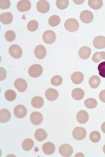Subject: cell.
Returning a JSON list of instances; mask_svg holds the SVG:
<instances>
[{"label": "cell", "mask_w": 105, "mask_h": 157, "mask_svg": "<svg viewBox=\"0 0 105 157\" xmlns=\"http://www.w3.org/2000/svg\"><path fill=\"white\" fill-rule=\"evenodd\" d=\"M13 113L17 118L22 119L25 117L27 114V109L25 106L19 105L14 108Z\"/></svg>", "instance_id": "obj_8"}, {"label": "cell", "mask_w": 105, "mask_h": 157, "mask_svg": "<svg viewBox=\"0 0 105 157\" xmlns=\"http://www.w3.org/2000/svg\"><path fill=\"white\" fill-rule=\"evenodd\" d=\"M103 151L104 154H105V144L104 145V146H103Z\"/></svg>", "instance_id": "obj_43"}, {"label": "cell", "mask_w": 105, "mask_h": 157, "mask_svg": "<svg viewBox=\"0 0 105 157\" xmlns=\"http://www.w3.org/2000/svg\"><path fill=\"white\" fill-rule=\"evenodd\" d=\"M88 5L92 9L99 10L103 6V1L102 0H89Z\"/></svg>", "instance_id": "obj_27"}, {"label": "cell", "mask_w": 105, "mask_h": 157, "mask_svg": "<svg viewBox=\"0 0 105 157\" xmlns=\"http://www.w3.org/2000/svg\"><path fill=\"white\" fill-rule=\"evenodd\" d=\"M101 130H102V132L105 134V122L103 123L101 125Z\"/></svg>", "instance_id": "obj_42"}, {"label": "cell", "mask_w": 105, "mask_h": 157, "mask_svg": "<svg viewBox=\"0 0 105 157\" xmlns=\"http://www.w3.org/2000/svg\"><path fill=\"white\" fill-rule=\"evenodd\" d=\"M36 9L39 13H45L50 10V5L47 1L40 0L36 4Z\"/></svg>", "instance_id": "obj_10"}, {"label": "cell", "mask_w": 105, "mask_h": 157, "mask_svg": "<svg viewBox=\"0 0 105 157\" xmlns=\"http://www.w3.org/2000/svg\"><path fill=\"white\" fill-rule=\"evenodd\" d=\"M14 86L20 92H24L28 88V83L24 79L18 78L14 82Z\"/></svg>", "instance_id": "obj_12"}, {"label": "cell", "mask_w": 105, "mask_h": 157, "mask_svg": "<svg viewBox=\"0 0 105 157\" xmlns=\"http://www.w3.org/2000/svg\"><path fill=\"white\" fill-rule=\"evenodd\" d=\"M84 104L85 105L86 107H87L88 109H95L97 107L98 103H97V100L95 98H89L84 101Z\"/></svg>", "instance_id": "obj_28"}, {"label": "cell", "mask_w": 105, "mask_h": 157, "mask_svg": "<svg viewBox=\"0 0 105 157\" xmlns=\"http://www.w3.org/2000/svg\"><path fill=\"white\" fill-rule=\"evenodd\" d=\"M34 142L32 139L28 138L25 139L22 143V148L25 151H29L34 147Z\"/></svg>", "instance_id": "obj_26"}, {"label": "cell", "mask_w": 105, "mask_h": 157, "mask_svg": "<svg viewBox=\"0 0 105 157\" xmlns=\"http://www.w3.org/2000/svg\"><path fill=\"white\" fill-rule=\"evenodd\" d=\"M76 119L80 124H85L88 121L89 115L86 111L81 110L77 113Z\"/></svg>", "instance_id": "obj_15"}, {"label": "cell", "mask_w": 105, "mask_h": 157, "mask_svg": "<svg viewBox=\"0 0 105 157\" xmlns=\"http://www.w3.org/2000/svg\"><path fill=\"white\" fill-rule=\"evenodd\" d=\"M30 119L31 123L34 125H39L42 124L43 121V115L39 112L35 111L31 113Z\"/></svg>", "instance_id": "obj_9"}, {"label": "cell", "mask_w": 105, "mask_h": 157, "mask_svg": "<svg viewBox=\"0 0 105 157\" xmlns=\"http://www.w3.org/2000/svg\"><path fill=\"white\" fill-rule=\"evenodd\" d=\"M99 75L103 78H105V62L100 63L98 66Z\"/></svg>", "instance_id": "obj_38"}, {"label": "cell", "mask_w": 105, "mask_h": 157, "mask_svg": "<svg viewBox=\"0 0 105 157\" xmlns=\"http://www.w3.org/2000/svg\"><path fill=\"white\" fill-rule=\"evenodd\" d=\"M11 2L9 0H1L0 8L1 10L8 9L10 8Z\"/></svg>", "instance_id": "obj_37"}, {"label": "cell", "mask_w": 105, "mask_h": 157, "mask_svg": "<svg viewBox=\"0 0 105 157\" xmlns=\"http://www.w3.org/2000/svg\"><path fill=\"white\" fill-rule=\"evenodd\" d=\"M59 153L62 157H69L73 153V149L70 145L63 144L59 147Z\"/></svg>", "instance_id": "obj_3"}, {"label": "cell", "mask_w": 105, "mask_h": 157, "mask_svg": "<svg viewBox=\"0 0 105 157\" xmlns=\"http://www.w3.org/2000/svg\"><path fill=\"white\" fill-rule=\"evenodd\" d=\"M43 72L42 66L38 64H33L29 67V75L32 78H38L41 76Z\"/></svg>", "instance_id": "obj_2"}, {"label": "cell", "mask_w": 105, "mask_h": 157, "mask_svg": "<svg viewBox=\"0 0 105 157\" xmlns=\"http://www.w3.org/2000/svg\"><path fill=\"white\" fill-rule=\"evenodd\" d=\"M34 136L37 141H42L47 138L48 134L44 129H38L35 131Z\"/></svg>", "instance_id": "obj_20"}, {"label": "cell", "mask_w": 105, "mask_h": 157, "mask_svg": "<svg viewBox=\"0 0 105 157\" xmlns=\"http://www.w3.org/2000/svg\"><path fill=\"white\" fill-rule=\"evenodd\" d=\"M99 98L102 102L105 103V90L101 91V92L99 94Z\"/></svg>", "instance_id": "obj_40"}, {"label": "cell", "mask_w": 105, "mask_h": 157, "mask_svg": "<svg viewBox=\"0 0 105 157\" xmlns=\"http://www.w3.org/2000/svg\"><path fill=\"white\" fill-rule=\"evenodd\" d=\"M101 138V135L97 131H93L89 135V139L93 143H99Z\"/></svg>", "instance_id": "obj_32"}, {"label": "cell", "mask_w": 105, "mask_h": 157, "mask_svg": "<svg viewBox=\"0 0 105 157\" xmlns=\"http://www.w3.org/2000/svg\"><path fill=\"white\" fill-rule=\"evenodd\" d=\"M70 79L75 85H80L84 80V75L81 72H75L71 75Z\"/></svg>", "instance_id": "obj_19"}, {"label": "cell", "mask_w": 105, "mask_h": 157, "mask_svg": "<svg viewBox=\"0 0 105 157\" xmlns=\"http://www.w3.org/2000/svg\"><path fill=\"white\" fill-rule=\"evenodd\" d=\"M16 93L13 90H7L5 93V98L7 101H13L16 98Z\"/></svg>", "instance_id": "obj_30"}, {"label": "cell", "mask_w": 105, "mask_h": 157, "mask_svg": "<svg viewBox=\"0 0 105 157\" xmlns=\"http://www.w3.org/2000/svg\"><path fill=\"white\" fill-rule=\"evenodd\" d=\"M68 0H57L56 1V6L59 9L64 10L68 6Z\"/></svg>", "instance_id": "obj_35"}, {"label": "cell", "mask_w": 105, "mask_h": 157, "mask_svg": "<svg viewBox=\"0 0 105 157\" xmlns=\"http://www.w3.org/2000/svg\"><path fill=\"white\" fill-rule=\"evenodd\" d=\"M0 81H3L6 78L7 73L6 71L5 68L2 67L0 68Z\"/></svg>", "instance_id": "obj_39"}, {"label": "cell", "mask_w": 105, "mask_h": 157, "mask_svg": "<svg viewBox=\"0 0 105 157\" xmlns=\"http://www.w3.org/2000/svg\"><path fill=\"white\" fill-rule=\"evenodd\" d=\"M93 45L94 47L98 49H103L105 48V37L104 36H96L93 40Z\"/></svg>", "instance_id": "obj_17"}, {"label": "cell", "mask_w": 105, "mask_h": 157, "mask_svg": "<svg viewBox=\"0 0 105 157\" xmlns=\"http://www.w3.org/2000/svg\"><path fill=\"white\" fill-rule=\"evenodd\" d=\"M89 86L92 88H97L101 83V79L98 75H93L89 79Z\"/></svg>", "instance_id": "obj_25"}, {"label": "cell", "mask_w": 105, "mask_h": 157, "mask_svg": "<svg viewBox=\"0 0 105 157\" xmlns=\"http://www.w3.org/2000/svg\"><path fill=\"white\" fill-rule=\"evenodd\" d=\"M87 135L86 130L82 127H77L72 132V136L77 140H82L86 138Z\"/></svg>", "instance_id": "obj_6"}, {"label": "cell", "mask_w": 105, "mask_h": 157, "mask_svg": "<svg viewBox=\"0 0 105 157\" xmlns=\"http://www.w3.org/2000/svg\"><path fill=\"white\" fill-rule=\"evenodd\" d=\"M9 52L10 56L15 59H19L22 57V49L19 45L13 44L10 46Z\"/></svg>", "instance_id": "obj_4"}, {"label": "cell", "mask_w": 105, "mask_h": 157, "mask_svg": "<svg viewBox=\"0 0 105 157\" xmlns=\"http://www.w3.org/2000/svg\"><path fill=\"white\" fill-rule=\"evenodd\" d=\"M80 20L84 24H89L92 22L94 18L93 13L89 10H84L81 12L80 16Z\"/></svg>", "instance_id": "obj_7"}, {"label": "cell", "mask_w": 105, "mask_h": 157, "mask_svg": "<svg viewBox=\"0 0 105 157\" xmlns=\"http://www.w3.org/2000/svg\"><path fill=\"white\" fill-rule=\"evenodd\" d=\"M49 25L52 27H55L61 23V18L58 15H53L51 16L48 20Z\"/></svg>", "instance_id": "obj_29"}, {"label": "cell", "mask_w": 105, "mask_h": 157, "mask_svg": "<svg viewBox=\"0 0 105 157\" xmlns=\"http://www.w3.org/2000/svg\"><path fill=\"white\" fill-rule=\"evenodd\" d=\"M39 28V24L36 20H31L27 25L28 30L31 32L36 31Z\"/></svg>", "instance_id": "obj_33"}, {"label": "cell", "mask_w": 105, "mask_h": 157, "mask_svg": "<svg viewBox=\"0 0 105 157\" xmlns=\"http://www.w3.org/2000/svg\"><path fill=\"white\" fill-rule=\"evenodd\" d=\"M43 40L45 44H52L56 40V34L52 30H47L43 34Z\"/></svg>", "instance_id": "obj_5"}, {"label": "cell", "mask_w": 105, "mask_h": 157, "mask_svg": "<svg viewBox=\"0 0 105 157\" xmlns=\"http://www.w3.org/2000/svg\"><path fill=\"white\" fill-rule=\"evenodd\" d=\"M31 104L32 107L35 109H40L43 106L44 101L42 97L35 96L32 98Z\"/></svg>", "instance_id": "obj_24"}, {"label": "cell", "mask_w": 105, "mask_h": 157, "mask_svg": "<svg viewBox=\"0 0 105 157\" xmlns=\"http://www.w3.org/2000/svg\"><path fill=\"white\" fill-rule=\"evenodd\" d=\"M92 59L95 63H99L101 60H105V52H96L93 55Z\"/></svg>", "instance_id": "obj_31"}, {"label": "cell", "mask_w": 105, "mask_h": 157, "mask_svg": "<svg viewBox=\"0 0 105 157\" xmlns=\"http://www.w3.org/2000/svg\"><path fill=\"white\" fill-rule=\"evenodd\" d=\"M5 37L7 41L9 42H12L14 41L16 39V34L13 30H9L6 32L5 34Z\"/></svg>", "instance_id": "obj_36"}, {"label": "cell", "mask_w": 105, "mask_h": 157, "mask_svg": "<svg viewBox=\"0 0 105 157\" xmlns=\"http://www.w3.org/2000/svg\"><path fill=\"white\" fill-rule=\"evenodd\" d=\"M91 48L86 46L81 48L78 51V55L82 59H87L89 58L91 54Z\"/></svg>", "instance_id": "obj_18"}, {"label": "cell", "mask_w": 105, "mask_h": 157, "mask_svg": "<svg viewBox=\"0 0 105 157\" xmlns=\"http://www.w3.org/2000/svg\"><path fill=\"white\" fill-rule=\"evenodd\" d=\"M51 85L54 86H59L62 83L63 78L62 77L59 75H54L51 80Z\"/></svg>", "instance_id": "obj_34"}, {"label": "cell", "mask_w": 105, "mask_h": 157, "mask_svg": "<svg viewBox=\"0 0 105 157\" xmlns=\"http://www.w3.org/2000/svg\"><path fill=\"white\" fill-rule=\"evenodd\" d=\"M11 117L9 110L7 109H1L0 111V122L5 123L10 121Z\"/></svg>", "instance_id": "obj_22"}, {"label": "cell", "mask_w": 105, "mask_h": 157, "mask_svg": "<svg viewBox=\"0 0 105 157\" xmlns=\"http://www.w3.org/2000/svg\"><path fill=\"white\" fill-rule=\"evenodd\" d=\"M84 96V91L81 88H74L72 92V97L75 100H81L83 99Z\"/></svg>", "instance_id": "obj_23"}, {"label": "cell", "mask_w": 105, "mask_h": 157, "mask_svg": "<svg viewBox=\"0 0 105 157\" xmlns=\"http://www.w3.org/2000/svg\"><path fill=\"white\" fill-rule=\"evenodd\" d=\"M35 57L38 59H43L47 56L46 48L42 45H39L35 47L34 49Z\"/></svg>", "instance_id": "obj_14"}, {"label": "cell", "mask_w": 105, "mask_h": 157, "mask_svg": "<svg viewBox=\"0 0 105 157\" xmlns=\"http://www.w3.org/2000/svg\"><path fill=\"white\" fill-rule=\"evenodd\" d=\"M45 98L49 101H54L59 97V92L53 88H48L45 93Z\"/></svg>", "instance_id": "obj_13"}, {"label": "cell", "mask_w": 105, "mask_h": 157, "mask_svg": "<svg viewBox=\"0 0 105 157\" xmlns=\"http://www.w3.org/2000/svg\"><path fill=\"white\" fill-rule=\"evenodd\" d=\"M42 150L45 154L50 155L53 154L55 152V147L53 143L47 142L43 145Z\"/></svg>", "instance_id": "obj_16"}, {"label": "cell", "mask_w": 105, "mask_h": 157, "mask_svg": "<svg viewBox=\"0 0 105 157\" xmlns=\"http://www.w3.org/2000/svg\"><path fill=\"white\" fill-rule=\"evenodd\" d=\"M73 2L74 3H76V4L80 5V4L83 3V2H84V0H83V1H75V0H74Z\"/></svg>", "instance_id": "obj_41"}, {"label": "cell", "mask_w": 105, "mask_h": 157, "mask_svg": "<svg viewBox=\"0 0 105 157\" xmlns=\"http://www.w3.org/2000/svg\"><path fill=\"white\" fill-rule=\"evenodd\" d=\"M64 27L68 32H76L80 28L78 21L76 19L71 18L67 20L64 23Z\"/></svg>", "instance_id": "obj_1"}, {"label": "cell", "mask_w": 105, "mask_h": 157, "mask_svg": "<svg viewBox=\"0 0 105 157\" xmlns=\"http://www.w3.org/2000/svg\"><path fill=\"white\" fill-rule=\"evenodd\" d=\"M31 2L28 0L20 1L17 4V9L20 12H26L31 9Z\"/></svg>", "instance_id": "obj_11"}, {"label": "cell", "mask_w": 105, "mask_h": 157, "mask_svg": "<svg viewBox=\"0 0 105 157\" xmlns=\"http://www.w3.org/2000/svg\"><path fill=\"white\" fill-rule=\"evenodd\" d=\"M13 20V14L10 13H4L0 15V21L5 25H9Z\"/></svg>", "instance_id": "obj_21"}]
</instances>
